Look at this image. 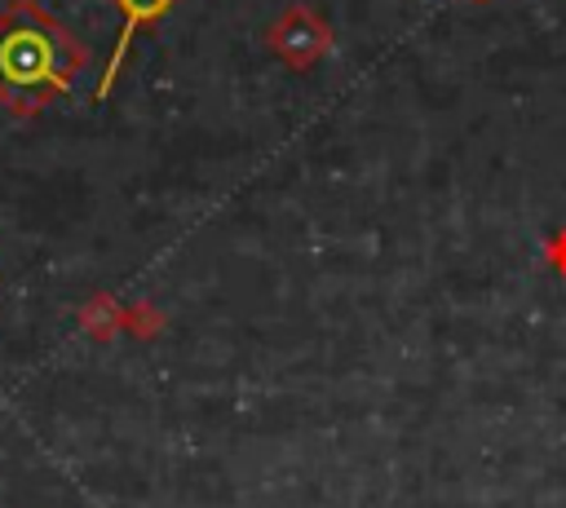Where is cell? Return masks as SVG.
<instances>
[{
  "label": "cell",
  "mask_w": 566,
  "mask_h": 508,
  "mask_svg": "<svg viewBox=\"0 0 566 508\" xmlns=\"http://www.w3.org/2000/svg\"><path fill=\"white\" fill-rule=\"evenodd\" d=\"M274 49L287 57V62H310V57H318L323 49H327V27L323 22H314V13L305 9V4H296L279 27H274Z\"/></svg>",
  "instance_id": "cell-2"
},
{
  "label": "cell",
  "mask_w": 566,
  "mask_h": 508,
  "mask_svg": "<svg viewBox=\"0 0 566 508\" xmlns=\"http://www.w3.org/2000/svg\"><path fill=\"white\" fill-rule=\"evenodd\" d=\"M84 62L88 49L35 0H9L0 9V106L18 119H31L62 97Z\"/></svg>",
  "instance_id": "cell-1"
},
{
  "label": "cell",
  "mask_w": 566,
  "mask_h": 508,
  "mask_svg": "<svg viewBox=\"0 0 566 508\" xmlns=\"http://www.w3.org/2000/svg\"><path fill=\"white\" fill-rule=\"evenodd\" d=\"M115 4H119V13H124V27H119L115 53H111V62H106V71H102V80H97V97H106V93L115 88V75H119V66H124V53H128L137 27H146V22H155V18H164V13L172 9V0H115Z\"/></svg>",
  "instance_id": "cell-3"
}]
</instances>
